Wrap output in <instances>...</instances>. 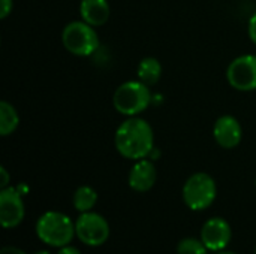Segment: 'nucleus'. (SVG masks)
Returning a JSON list of instances; mask_svg holds the SVG:
<instances>
[{"label": "nucleus", "instance_id": "f257e3e1", "mask_svg": "<svg viewBox=\"0 0 256 254\" xmlns=\"http://www.w3.org/2000/svg\"><path fill=\"white\" fill-rule=\"evenodd\" d=\"M114 144L120 156L129 160L146 159L154 145V133L152 126L138 117H129L116 130Z\"/></svg>", "mask_w": 256, "mask_h": 254}, {"label": "nucleus", "instance_id": "f03ea898", "mask_svg": "<svg viewBox=\"0 0 256 254\" xmlns=\"http://www.w3.org/2000/svg\"><path fill=\"white\" fill-rule=\"evenodd\" d=\"M38 238L50 247H64L74 240L75 223L58 211H48L39 217L36 222Z\"/></svg>", "mask_w": 256, "mask_h": 254}, {"label": "nucleus", "instance_id": "7ed1b4c3", "mask_svg": "<svg viewBox=\"0 0 256 254\" xmlns=\"http://www.w3.org/2000/svg\"><path fill=\"white\" fill-rule=\"evenodd\" d=\"M152 103V91L147 84L138 81H128L117 87L112 96L116 111L126 117H136L144 112Z\"/></svg>", "mask_w": 256, "mask_h": 254}, {"label": "nucleus", "instance_id": "20e7f679", "mask_svg": "<svg viewBox=\"0 0 256 254\" xmlns=\"http://www.w3.org/2000/svg\"><path fill=\"white\" fill-rule=\"evenodd\" d=\"M63 46L74 55L88 57L99 48V36L93 25L86 21H72L62 31Z\"/></svg>", "mask_w": 256, "mask_h": 254}, {"label": "nucleus", "instance_id": "39448f33", "mask_svg": "<svg viewBox=\"0 0 256 254\" xmlns=\"http://www.w3.org/2000/svg\"><path fill=\"white\" fill-rule=\"evenodd\" d=\"M218 196L216 181L206 172L190 175L183 186V201L192 211H204L214 202Z\"/></svg>", "mask_w": 256, "mask_h": 254}, {"label": "nucleus", "instance_id": "423d86ee", "mask_svg": "<svg viewBox=\"0 0 256 254\" xmlns=\"http://www.w3.org/2000/svg\"><path fill=\"white\" fill-rule=\"evenodd\" d=\"M75 234L78 240L88 247H99L110 238L108 222L96 213H81L75 222Z\"/></svg>", "mask_w": 256, "mask_h": 254}, {"label": "nucleus", "instance_id": "0eeeda50", "mask_svg": "<svg viewBox=\"0 0 256 254\" xmlns=\"http://www.w3.org/2000/svg\"><path fill=\"white\" fill-rule=\"evenodd\" d=\"M226 79L238 91L256 90V55L244 54L234 58L226 69Z\"/></svg>", "mask_w": 256, "mask_h": 254}, {"label": "nucleus", "instance_id": "6e6552de", "mask_svg": "<svg viewBox=\"0 0 256 254\" xmlns=\"http://www.w3.org/2000/svg\"><path fill=\"white\" fill-rule=\"evenodd\" d=\"M26 216L21 193L14 187L0 192V223L4 229H14L21 225Z\"/></svg>", "mask_w": 256, "mask_h": 254}, {"label": "nucleus", "instance_id": "1a4fd4ad", "mask_svg": "<svg viewBox=\"0 0 256 254\" xmlns=\"http://www.w3.org/2000/svg\"><path fill=\"white\" fill-rule=\"evenodd\" d=\"M232 231L225 219L213 217L207 220L201 229V241L210 252H224L231 243Z\"/></svg>", "mask_w": 256, "mask_h": 254}, {"label": "nucleus", "instance_id": "9d476101", "mask_svg": "<svg viewBox=\"0 0 256 254\" xmlns=\"http://www.w3.org/2000/svg\"><path fill=\"white\" fill-rule=\"evenodd\" d=\"M213 136L222 148L231 150L240 145L243 138V129L236 117L222 115L216 120L213 126Z\"/></svg>", "mask_w": 256, "mask_h": 254}, {"label": "nucleus", "instance_id": "9b49d317", "mask_svg": "<svg viewBox=\"0 0 256 254\" xmlns=\"http://www.w3.org/2000/svg\"><path fill=\"white\" fill-rule=\"evenodd\" d=\"M156 180H158V171L154 163L147 159H141L136 160V163L132 166L128 183L132 190L144 193L154 186Z\"/></svg>", "mask_w": 256, "mask_h": 254}, {"label": "nucleus", "instance_id": "f8f14e48", "mask_svg": "<svg viewBox=\"0 0 256 254\" xmlns=\"http://www.w3.org/2000/svg\"><path fill=\"white\" fill-rule=\"evenodd\" d=\"M110 3L108 0H81L80 15L82 21L93 27H100L110 19Z\"/></svg>", "mask_w": 256, "mask_h": 254}, {"label": "nucleus", "instance_id": "ddd939ff", "mask_svg": "<svg viewBox=\"0 0 256 254\" xmlns=\"http://www.w3.org/2000/svg\"><path fill=\"white\" fill-rule=\"evenodd\" d=\"M138 79L147 85H154L162 75V66L158 58L154 57H146L140 61L136 69Z\"/></svg>", "mask_w": 256, "mask_h": 254}, {"label": "nucleus", "instance_id": "4468645a", "mask_svg": "<svg viewBox=\"0 0 256 254\" xmlns=\"http://www.w3.org/2000/svg\"><path fill=\"white\" fill-rule=\"evenodd\" d=\"M20 124V117L16 109L6 100L0 102V135L9 136L12 135Z\"/></svg>", "mask_w": 256, "mask_h": 254}, {"label": "nucleus", "instance_id": "2eb2a0df", "mask_svg": "<svg viewBox=\"0 0 256 254\" xmlns=\"http://www.w3.org/2000/svg\"><path fill=\"white\" fill-rule=\"evenodd\" d=\"M74 207L80 213H88L98 202V193L90 186H81L75 190L72 198Z\"/></svg>", "mask_w": 256, "mask_h": 254}, {"label": "nucleus", "instance_id": "dca6fc26", "mask_svg": "<svg viewBox=\"0 0 256 254\" xmlns=\"http://www.w3.org/2000/svg\"><path fill=\"white\" fill-rule=\"evenodd\" d=\"M207 250L208 249L204 246V243L195 238H184L177 246L178 254H207Z\"/></svg>", "mask_w": 256, "mask_h": 254}, {"label": "nucleus", "instance_id": "f3484780", "mask_svg": "<svg viewBox=\"0 0 256 254\" xmlns=\"http://www.w3.org/2000/svg\"><path fill=\"white\" fill-rule=\"evenodd\" d=\"M12 7H14L12 0H0V18L4 19L12 12Z\"/></svg>", "mask_w": 256, "mask_h": 254}, {"label": "nucleus", "instance_id": "a211bd4d", "mask_svg": "<svg viewBox=\"0 0 256 254\" xmlns=\"http://www.w3.org/2000/svg\"><path fill=\"white\" fill-rule=\"evenodd\" d=\"M248 33H249V37L250 40L256 45V12L250 16L249 19V25H248Z\"/></svg>", "mask_w": 256, "mask_h": 254}, {"label": "nucleus", "instance_id": "6ab92c4d", "mask_svg": "<svg viewBox=\"0 0 256 254\" xmlns=\"http://www.w3.org/2000/svg\"><path fill=\"white\" fill-rule=\"evenodd\" d=\"M0 177H2V180H0V187H2V189H6V187H8V183H9V175H8V171H6L4 168H0Z\"/></svg>", "mask_w": 256, "mask_h": 254}, {"label": "nucleus", "instance_id": "aec40b11", "mask_svg": "<svg viewBox=\"0 0 256 254\" xmlns=\"http://www.w3.org/2000/svg\"><path fill=\"white\" fill-rule=\"evenodd\" d=\"M57 254H81V252H80L76 247L64 246V247H60V250H58V253Z\"/></svg>", "mask_w": 256, "mask_h": 254}, {"label": "nucleus", "instance_id": "412c9836", "mask_svg": "<svg viewBox=\"0 0 256 254\" xmlns=\"http://www.w3.org/2000/svg\"><path fill=\"white\" fill-rule=\"evenodd\" d=\"M0 254H26L22 250L16 249V247H3L0 250Z\"/></svg>", "mask_w": 256, "mask_h": 254}, {"label": "nucleus", "instance_id": "4be33fe9", "mask_svg": "<svg viewBox=\"0 0 256 254\" xmlns=\"http://www.w3.org/2000/svg\"><path fill=\"white\" fill-rule=\"evenodd\" d=\"M218 254H237V253H232V252H219Z\"/></svg>", "mask_w": 256, "mask_h": 254}, {"label": "nucleus", "instance_id": "5701e85b", "mask_svg": "<svg viewBox=\"0 0 256 254\" xmlns=\"http://www.w3.org/2000/svg\"><path fill=\"white\" fill-rule=\"evenodd\" d=\"M36 254H51V253H48V252H45V250H42V252H38Z\"/></svg>", "mask_w": 256, "mask_h": 254}, {"label": "nucleus", "instance_id": "b1692460", "mask_svg": "<svg viewBox=\"0 0 256 254\" xmlns=\"http://www.w3.org/2000/svg\"><path fill=\"white\" fill-rule=\"evenodd\" d=\"M255 254H256V252H255Z\"/></svg>", "mask_w": 256, "mask_h": 254}]
</instances>
